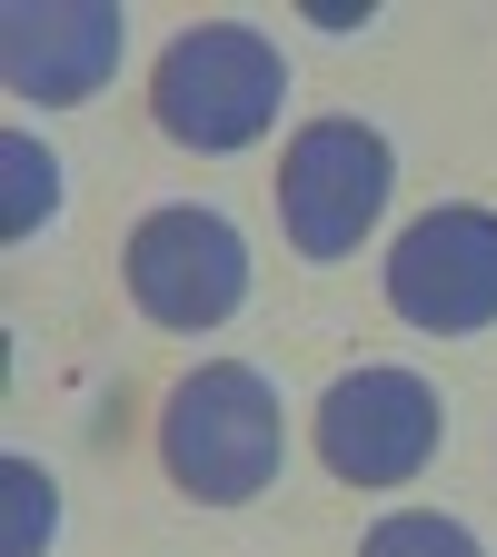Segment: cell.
Wrapping results in <instances>:
<instances>
[{
	"instance_id": "1",
	"label": "cell",
	"mask_w": 497,
	"mask_h": 557,
	"mask_svg": "<svg viewBox=\"0 0 497 557\" xmlns=\"http://www.w3.org/2000/svg\"><path fill=\"white\" fill-rule=\"evenodd\" d=\"M160 458L170 478L189 487L199 508H239L259 498V487L278 478V458H289V429H278V388L239 359H209L170 388L160 408Z\"/></svg>"
},
{
	"instance_id": "2",
	"label": "cell",
	"mask_w": 497,
	"mask_h": 557,
	"mask_svg": "<svg viewBox=\"0 0 497 557\" xmlns=\"http://www.w3.org/2000/svg\"><path fill=\"white\" fill-rule=\"evenodd\" d=\"M289 100V60H278L249 21H199L160 50L150 70V120L179 150H249Z\"/></svg>"
},
{
	"instance_id": "3",
	"label": "cell",
	"mask_w": 497,
	"mask_h": 557,
	"mask_svg": "<svg viewBox=\"0 0 497 557\" xmlns=\"http://www.w3.org/2000/svg\"><path fill=\"white\" fill-rule=\"evenodd\" d=\"M388 139L369 120H309L278 160V220L299 259H348L388 209Z\"/></svg>"
},
{
	"instance_id": "4",
	"label": "cell",
	"mask_w": 497,
	"mask_h": 557,
	"mask_svg": "<svg viewBox=\"0 0 497 557\" xmlns=\"http://www.w3.org/2000/svg\"><path fill=\"white\" fill-rule=\"evenodd\" d=\"M388 309L428 338H468L497 319V209L448 199L428 220H408L388 249Z\"/></svg>"
},
{
	"instance_id": "5",
	"label": "cell",
	"mask_w": 497,
	"mask_h": 557,
	"mask_svg": "<svg viewBox=\"0 0 497 557\" xmlns=\"http://www.w3.org/2000/svg\"><path fill=\"white\" fill-rule=\"evenodd\" d=\"M438 438H448V408H438L428 379H408V369H348L319 398V458L348 487H408L438 458Z\"/></svg>"
},
{
	"instance_id": "6",
	"label": "cell",
	"mask_w": 497,
	"mask_h": 557,
	"mask_svg": "<svg viewBox=\"0 0 497 557\" xmlns=\"http://www.w3.org/2000/svg\"><path fill=\"white\" fill-rule=\"evenodd\" d=\"M129 299L160 329H220L249 299V249L220 209H150L129 230Z\"/></svg>"
},
{
	"instance_id": "7",
	"label": "cell",
	"mask_w": 497,
	"mask_h": 557,
	"mask_svg": "<svg viewBox=\"0 0 497 557\" xmlns=\"http://www.w3.org/2000/svg\"><path fill=\"white\" fill-rule=\"evenodd\" d=\"M0 70H11V90H21V100H40V110L90 100L110 70H120V11H100V0L11 11V21H0Z\"/></svg>"
},
{
	"instance_id": "8",
	"label": "cell",
	"mask_w": 497,
	"mask_h": 557,
	"mask_svg": "<svg viewBox=\"0 0 497 557\" xmlns=\"http://www.w3.org/2000/svg\"><path fill=\"white\" fill-rule=\"evenodd\" d=\"M359 557H487L458 518H428V508H398V518H378L369 537H359Z\"/></svg>"
},
{
	"instance_id": "9",
	"label": "cell",
	"mask_w": 497,
	"mask_h": 557,
	"mask_svg": "<svg viewBox=\"0 0 497 557\" xmlns=\"http://www.w3.org/2000/svg\"><path fill=\"white\" fill-rule=\"evenodd\" d=\"M0 170H11V239H30L40 220H50V209H60V160L40 150V139H0Z\"/></svg>"
},
{
	"instance_id": "10",
	"label": "cell",
	"mask_w": 497,
	"mask_h": 557,
	"mask_svg": "<svg viewBox=\"0 0 497 557\" xmlns=\"http://www.w3.org/2000/svg\"><path fill=\"white\" fill-rule=\"evenodd\" d=\"M30 537H50V478L11 458V557H30Z\"/></svg>"
}]
</instances>
